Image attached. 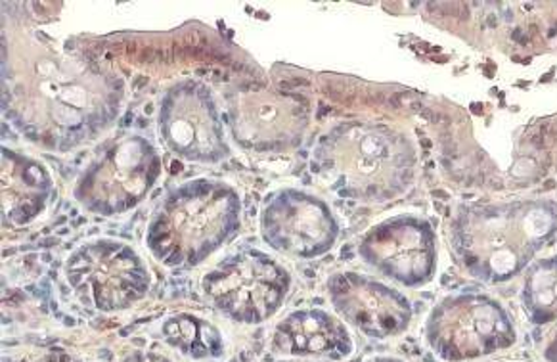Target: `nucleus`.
Instances as JSON below:
<instances>
[{"mask_svg":"<svg viewBox=\"0 0 557 362\" xmlns=\"http://www.w3.org/2000/svg\"><path fill=\"white\" fill-rule=\"evenodd\" d=\"M4 112L25 137L67 152L110 129L125 83L83 52L39 32L10 40L2 65Z\"/></svg>","mask_w":557,"mask_h":362,"instance_id":"f257e3e1","label":"nucleus"},{"mask_svg":"<svg viewBox=\"0 0 557 362\" xmlns=\"http://www.w3.org/2000/svg\"><path fill=\"white\" fill-rule=\"evenodd\" d=\"M312 167L339 198L385 203L414 185L418 152L400 130L368 121H343L320 137Z\"/></svg>","mask_w":557,"mask_h":362,"instance_id":"f03ea898","label":"nucleus"},{"mask_svg":"<svg viewBox=\"0 0 557 362\" xmlns=\"http://www.w3.org/2000/svg\"><path fill=\"white\" fill-rule=\"evenodd\" d=\"M556 236L557 205L541 198L468 205L450 228L458 263L483 282H506L523 273Z\"/></svg>","mask_w":557,"mask_h":362,"instance_id":"7ed1b4c3","label":"nucleus"},{"mask_svg":"<svg viewBox=\"0 0 557 362\" xmlns=\"http://www.w3.org/2000/svg\"><path fill=\"white\" fill-rule=\"evenodd\" d=\"M242 200L234 186L191 178L175 186L151 213L146 246L169 269H194L239 233Z\"/></svg>","mask_w":557,"mask_h":362,"instance_id":"20e7f679","label":"nucleus"},{"mask_svg":"<svg viewBox=\"0 0 557 362\" xmlns=\"http://www.w3.org/2000/svg\"><path fill=\"white\" fill-rule=\"evenodd\" d=\"M160 175L161 155L153 142L143 135L123 133L88 161L73 198L95 215L115 217L140 205Z\"/></svg>","mask_w":557,"mask_h":362,"instance_id":"39448f33","label":"nucleus"},{"mask_svg":"<svg viewBox=\"0 0 557 362\" xmlns=\"http://www.w3.org/2000/svg\"><path fill=\"white\" fill-rule=\"evenodd\" d=\"M201 284L221 313L232 321L257 324L282 307L292 276L264 251L242 248L211 269Z\"/></svg>","mask_w":557,"mask_h":362,"instance_id":"423d86ee","label":"nucleus"},{"mask_svg":"<svg viewBox=\"0 0 557 362\" xmlns=\"http://www.w3.org/2000/svg\"><path fill=\"white\" fill-rule=\"evenodd\" d=\"M64 271L81 301L108 313L127 309L150 288V273L138 251L110 238L79 246L65 261Z\"/></svg>","mask_w":557,"mask_h":362,"instance_id":"0eeeda50","label":"nucleus"},{"mask_svg":"<svg viewBox=\"0 0 557 362\" xmlns=\"http://www.w3.org/2000/svg\"><path fill=\"white\" fill-rule=\"evenodd\" d=\"M158 130L165 148L191 163L215 165L231 158L221 110L201 80H178L165 90L158 108Z\"/></svg>","mask_w":557,"mask_h":362,"instance_id":"6e6552de","label":"nucleus"},{"mask_svg":"<svg viewBox=\"0 0 557 362\" xmlns=\"http://www.w3.org/2000/svg\"><path fill=\"white\" fill-rule=\"evenodd\" d=\"M428 339L445 361H473L510 347L516 341V326L494 299L460 294L433 309Z\"/></svg>","mask_w":557,"mask_h":362,"instance_id":"1a4fd4ad","label":"nucleus"},{"mask_svg":"<svg viewBox=\"0 0 557 362\" xmlns=\"http://www.w3.org/2000/svg\"><path fill=\"white\" fill-rule=\"evenodd\" d=\"M311 117V102L289 90L244 89L228 102L232 138L247 152H292L307 137Z\"/></svg>","mask_w":557,"mask_h":362,"instance_id":"9d476101","label":"nucleus"},{"mask_svg":"<svg viewBox=\"0 0 557 362\" xmlns=\"http://www.w3.org/2000/svg\"><path fill=\"white\" fill-rule=\"evenodd\" d=\"M261 238L271 250L292 259H319L339 238V223L326 201L299 188H282L264 201Z\"/></svg>","mask_w":557,"mask_h":362,"instance_id":"9b49d317","label":"nucleus"},{"mask_svg":"<svg viewBox=\"0 0 557 362\" xmlns=\"http://www.w3.org/2000/svg\"><path fill=\"white\" fill-rule=\"evenodd\" d=\"M359 255L391 280L418 288L437 271V234L423 217L397 215L367 230L359 241Z\"/></svg>","mask_w":557,"mask_h":362,"instance_id":"f8f14e48","label":"nucleus"},{"mask_svg":"<svg viewBox=\"0 0 557 362\" xmlns=\"http://www.w3.org/2000/svg\"><path fill=\"white\" fill-rule=\"evenodd\" d=\"M327 294L335 311L370 338L397 336L412 319V307L400 291L367 274H334Z\"/></svg>","mask_w":557,"mask_h":362,"instance_id":"ddd939ff","label":"nucleus"},{"mask_svg":"<svg viewBox=\"0 0 557 362\" xmlns=\"http://www.w3.org/2000/svg\"><path fill=\"white\" fill-rule=\"evenodd\" d=\"M2 225L22 228L39 219L54 196V180L47 167L27 153L0 150Z\"/></svg>","mask_w":557,"mask_h":362,"instance_id":"4468645a","label":"nucleus"},{"mask_svg":"<svg viewBox=\"0 0 557 362\" xmlns=\"http://www.w3.org/2000/svg\"><path fill=\"white\" fill-rule=\"evenodd\" d=\"M274 346L282 353L295 357L343 359L352 351L349 332L332 314L311 309L287 316L276 330Z\"/></svg>","mask_w":557,"mask_h":362,"instance_id":"2eb2a0df","label":"nucleus"},{"mask_svg":"<svg viewBox=\"0 0 557 362\" xmlns=\"http://www.w3.org/2000/svg\"><path fill=\"white\" fill-rule=\"evenodd\" d=\"M521 303L534 324L557 321V255L539 259L527 269Z\"/></svg>","mask_w":557,"mask_h":362,"instance_id":"dca6fc26","label":"nucleus"},{"mask_svg":"<svg viewBox=\"0 0 557 362\" xmlns=\"http://www.w3.org/2000/svg\"><path fill=\"white\" fill-rule=\"evenodd\" d=\"M163 338L169 346L194 359H208L223 353V338L213 324L191 314H178L163 324Z\"/></svg>","mask_w":557,"mask_h":362,"instance_id":"f3484780","label":"nucleus"},{"mask_svg":"<svg viewBox=\"0 0 557 362\" xmlns=\"http://www.w3.org/2000/svg\"><path fill=\"white\" fill-rule=\"evenodd\" d=\"M123 362H169L168 359H163L160 354L153 353H133L128 354L127 359Z\"/></svg>","mask_w":557,"mask_h":362,"instance_id":"a211bd4d","label":"nucleus"},{"mask_svg":"<svg viewBox=\"0 0 557 362\" xmlns=\"http://www.w3.org/2000/svg\"><path fill=\"white\" fill-rule=\"evenodd\" d=\"M39 362H79V361H75V359H72V357H67V354L52 353V354H47V357H45V359H40Z\"/></svg>","mask_w":557,"mask_h":362,"instance_id":"6ab92c4d","label":"nucleus"},{"mask_svg":"<svg viewBox=\"0 0 557 362\" xmlns=\"http://www.w3.org/2000/svg\"><path fill=\"white\" fill-rule=\"evenodd\" d=\"M546 359L549 362H557V334L556 338L552 339V344H549L548 351H546Z\"/></svg>","mask_w":557,"mask_h":362,"instance_id":"aec40b11","label":"nucleus"},{"mask_svg":"<svg viewBox=\"0 0 557 362\" xmlns=\"http://www.w3.org/2000/svg\"><path fill=\"white\" fill-rule=\"evenodd\" d=\"M370 362H403V361H397V359H374V361H370Z\"/></svg>","mask_w":557,"mask_h":362,"instance_id":"412c9836","label":"nucleus"}]
</instances>
